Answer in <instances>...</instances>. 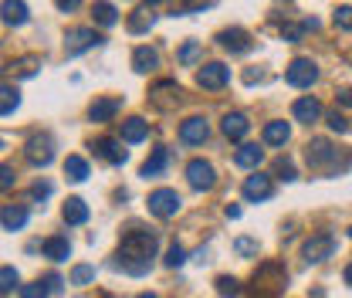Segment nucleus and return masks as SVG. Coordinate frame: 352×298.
<instances>
[{
  "label": "nucleus",
  "instance_id": "nucleus-52",
  "mask_svg": "<svg viewBox=\"0 0 352 298\" xmlns=\"http://www.w3.org/2000/svg\"><path fill=\"white\" fill-rule=\"evenodd\" d=\"M135 298H156V295L153 292H142V295H135Z\"/></svg>",
  "mask_w": 352,
  "mask_h": 298
},
{
  "label": "nucleus",
  "instance_id": "nucleus-2",
  "mask_svg": "<svg viewBox=\"0 0 352 298\" xmlns=\"http://www.w3.org/2000/svg\"><path fill=\"white\" fill-rule=\"evenodd\" d=\"M285 285H288V271H285V264H278V261L258 264V271H254V278H251V292L258 298H274Z\"/></svg>",
  "mask_w": 352,
  "mask_h": 298
},
{
  "label": "nucleus",
  "instance_id": "nucleus-22",
  "mask_svg": "<svg viewBox=\"0 0 352 298\" xmlns=\"http://www.w3.org/2000/svg\"><path fill=\"white\" fill-rule=\"evenodd\" d=\"M264 160V149L261 146H251V142H244L237 153H234V163L241 167V170H258Z\"/></svg>",
  "mask_w": 352,
  "mask_h": 298
},
{
  "label": "nucleus",
  "instance_id": "nucleus-40",
  "mask_svg": "<svg viewBox=\"0 0 352 298\" xmlns=\"http://www.w3.org/2000/svg\"><path fill=\"white\" fill-rule=\"evenodd\" d=\"M207 7V0H176L173 14L176 17H183V14H190V10H204Z\"/></svg>",
  "mask_w": 352,
  "mask_h": 298
},
{
  "label": "nucleus",
  "instance_id": "nucleus-32",
  "mask_svg": "<svg viewBox=\"0 0 352 298\" xmlns=\"http://www.w3.org/2000/svg\"><path fill=\"white\" fill-rule=\"evenodd\" d=\"M21 105V92L14 85H0V116H10Z\"/></svg>",
  "mask_w": 352,
  "mask_h": 298
},
{
  "label": "nucleus",
  "instance_id": "nucleus-33",
  "mask_svg": "<svg viewBox=\"0 0 352 298\" xmlns=\"http://www.w3.org/2000/svg\"><path fill=\"white\" fill-rule=\"evenodd\" d=\"M214 285H217V295L220 298H237L241 292H244V288H241V281H237V278H230V275H220Z\"/></svg>",
  "mask_w": 352,
  "mask_h": 298
},
{
  "label": "nucleus",
  "instance_id": "nucleus-46",
  "mask_svg": "<svg viewBox=\"0 0 352 298\" xmlns=\"http://www.w3.org/2000/svg\"><path fill=\"white\" fill-rule=\"evenodd\" d=\"M336 102H339V105H352V88H339V92H336Z\"/></svg>",
  "mask_w": 352,
  "mask_h": 298
},
{
  "label": "nucleus",
  "instance_id": "nucleus-29",
  "mask_svg": "<svg viewBox=\"0 0 352 298\" xmlns=\"http://www.w3.org/2000/svg\"><path fill=\"white\" fill-rule=\"evenodd\" d=\"M0 224H3L7 231H21V227L28 224V207H3Z\"/></svg>",
  "mask_w": 352,
  "mask_h": 298
},
{
  "label": "nucleus",
  "instance_id": "nucleus-17",
  "mask_svg": "<svg viewBox=\"0 0 352 298\" xmlns=\"http://www.w3.org/2000/svg\"><path fill=\"white\" fill-rule=\"evenodd\" d=\"M220 129H223V136H227V139H234V142H237V139H244V136H248L251 123H248V116H244V112H227V116H223V123H220Z\"/></svg>",
  "mask_w": 352,
  "mask_h": 298
},
{
  "label": "nucleus",
  "instance_id": "nucleus-24",
  "mask_svg": "<svg viewBox=\"0 0 352 298\" xmlns=\"http://www.w3.org/2000/svg\"><path fill=\"white\" fill-rule=\"evenodd\" d=\"M146 136H149V123H146V119L129 116V119L122 123V142H142Z\"/></svg>",
  "mask_w": 352,
  "mask_h": 298
},
{
  "label": "nucleus",
  "instance_id": "nucleus-23",
  "mask_svg": "<svg viewBox=\"0 0 352 298\" xmlns=\"http://www.w3.org/2000/svg\"><path fill=\"white\" fill-rule=\"evenodd\" d=\"M61 217H65V224H85L88 220V204L82 200V197H68L65 200V207H61Z\"/></svg>",
  "mask_w": 352,
  "mask_h": 298
},
{
  "label": "nucleus",
  "instance_id": "nucleus-13",
  "mask_svg": "<svg viewBox=\"0 0 352 298\" xmlns=\"http://www.w3.org/2000/svg\"><path fill=\"white\" fill-rule=\"evenodd\" d=\"M271 190H274V183H271V176H267V173H254V176H248V180H244V200H251V204L267 200V197H271Z\"/></svg>",
  "mask_w": 352,
  "mask_h": 298
},
{
  "label": "nucleus",
  "instance_id": "nucleus-26",
  "mask_svg": "<svg viewBox=\"0 0 352 298\" xmlns=\"http://www.w3.org/2000/svg\"><path fill=\"white\" fill-rule=\"evenodd\" d=\"M288 136H292V126H288V123H281V119L264 126V142H267V146H285V142H288Z\"/></svg>",
  "mask_w": 352,
  "mask_h": 298
},
{
  "label": "nucleus",
  "instance_id": "nucleus-42",
  "mask_svg": "<svg viewBox=\"0 0 352 298\" xmlns=\"http://www.w3.org/2000/svg\"><path fill=\"white\" fill-rule=\"evenodd\" d=\"M234 251H237V255H244V257H254L258 255V241H251V237H237Z\"/></svg>",
  "mask_w": 352,
  "mask_h": 298
},
{
  "label": "nucleus",
  "instance_id": "nucleus-21",
  "mask_svg": "<svg viewBox=\"0 0 352 298\" xmlns=\"http://www.w3.org/2000/svg\"><path fill=\"white\" fill-rule=\"evenodd\" d=\"M153 24H156V14H153V7H135V10L129 14V21H126L129 34H146Z\"/></svg>",
  "mask_w": 352,
  "mask_h": 298
},
{
  "label": "nucleus",
  "instance_id": "nucleus-38",
  "mask_svg": "<svg viewBox=\"0 0 352 298\" xmlns=\"http://www.w3.org/2000/svg\"><path fill=\"white\" fill-rule=\"evenodd\" d=\"M332 24H336L339 31H352V7H339V10L332 14Z\"/></svg>",
  "mask_w": 352,
  "mask_h": 298
},
{
  "label": "nucleus",
  "instance_id": "nucleus-16",
  "mask_svg": "<svg viewBox=\"0 0 352 298\" xmlns=\"http://www.w3.org/2000/svg\"><path fill=\"white\" fill-rule=\"evenodd\" d=\"M292 116H295L298 123L311 126V123H318V119H322V105H318V98L305 95V98H298V102L292 105Z\"/></svg>",
  "mask_w": 352,
  "mask_h": 298
},
{
  "label": "nucleus",
  "instance_id": "nucleus-48",
  "mask_svg": "<svg viewBox=\"0 0 352 298\" xmlns=\"http://www.w3.org/2000/svg\"><path fill=\"white\" fill-rule=\"evenodd\" d=\"M31 193H34V197H47V193H51V183H34V190H31Z\"/></svg>",
  "mask_w": 352,
  "mask_h": 298
},
{
  "label": "nucleus",
  "instance_id": "nucleus-10",
  "mask_svg": "<svg viewBox=\"0 0 352 298\" xmlns=\"http://www.w3.org/2000/svg\"><path fill=\"white\" fill-rule=\"evenodd\" d=\"M98 44H102V38H98L91 28H72V31L65 34V54L75 58V54H82L88 47H98Z\"/></svg>",
  "mask_w": 352,
  "mask_h": 298
},
{
  "label": "nucleus",
  "instance_id": "nucleus-30",
  "mask_svg": "<svg viewBox=\"0 0 352 298\" xmlns=\"http://www.w3.org/2000/svg\"><path fill=\"white\" fill-rule=\"evenodd\" d=\"M91 17H95V24L112 28V24L119 21V10H116L112 3H105V0H102V3H95V7H91Z\"/></svg>",
  "mask_w": 352,
  "mask_h": 298
},
{
  "label": "nucleus",
  "instance_id": "nucleus-43",
  "mask_svg": "<svg viewBox=\"0 0 352 298\" xmlns=\"http://www.w3.org/2000/svg\"><path fill=\"white\" fill-rule=\"evenodd\" d=\"M14 183H17V173H14V167L0 163V193H3V190H10Z\"/></svg>",
  "mask_w": 352,
  "mask_h": 298
},
{
  "label": "nucleus",
  "instance_id": "nucleus-19",
  "mask_svg": "<svg viewBox=\"0 0 352 298\" xmlns=\"http://www.w3.org/2000/svg\"><path fill=\"white\" fill-rule=\"evenodd\" d=\"M119 105H122L119 98H95V102L88 105V119H91V123H109V119L119 112Z\"/></svg>",
  "mask_w": 352,
  "mask_h": 298
},
{
  "label": "nucleus",
  "instance_id": "nucleus-47",
  "mask_svg": "<svg viewBox=\"0 0 352 298\" xmlns=\"http://www.w3.org/2000/svg\"><path fill=\"white\" fill-rule=\"evenodd\" d=\"M78 3H82V0H54V7L65 10V14H68V10H78Z\"/></svg>",
  "mask_w": 352,
  "mask_h": 298
},
{
  "label": "nucleus",
  "instance_id": "nucleus-39",
  "mask_svg": "<svg viewBox=\"0 0 352 298\" xmlns=\"http://www.w3.org/2000/svg\"><path fill=\"white\" fill-rule=\"evenodd\" d=\"M274 173H278V176H281L285 183H292V180L298 176V173H295V163H292V160H285V156H281V160L274 163Z\"/></svg>",
  "mask_w": 352,
  "mask_h": 298
},
{
  "label": "nucleus",
  "instance_id": "nucleus-20",
  "mask_svg": "<svg viewBox=\"0 0 352 298\" xmlns=\"http://www.w3.org/2000/svg\"><path fill=\"white\" fill-rule=\"evenodd\" d=\"M0 17H3V24L21 28V24H28V3L24 0H3L0 3Z\"/></svg>",
  "mask_w": 352,
  "mask_h": 298
},
{
  "label": "nucleus",
  "instance_id": "nucleus-49",
  "mask_svg": "<svg viewBox=\"0 0 352 298\" xmlns=\"http://www.w3.org/2000/svg\"><path fill=\"white\" fill-rule=\"evenodd\" d=\"M223 213H227L230 220H237V217H241V207H234V204H230V207H227V211H223Z\"/></svg>",
  "mask_w": 352,
  "mask_h": 298
},
{
  "label": "nucleus",
  "instance_id": "nucleus-51",
  "mask_svg": "<svg viewBox=\"0 0 352 298\" xmlns=\"http://www.w3.org/2000/svg\"><path fill=\"white\" fill-rule=\"evenodd\" d=\"M156 3H163V0H146V7H156Z\"/></svg>",
  "mask_w": 352,
  "mask_h": 298
},
{
  "label": "nucleus",
  "instance_id": "nucleus-4",
  "mask_svg": "<svg viewBox=\"0 0 352 298\" xmlns=\"http://www.w3.org/2000/svg\"><path fill=\"white\" fill-rule=\"evenodd\" d=\"M336 255V237L332 234H311L305 244H302V257L308 264H322Z\"/></svg>",
  "mask_w": 352,
  "mask_h": 298
},
{
  "label": "nucleus",
  "instance_id": "nucleus-18",
  "mask_svg": "<svg viewBox=\"0 0 352 298\" xmlns=\"http://www.w3.org/2000/svg\"><path fill=\"white\" fill-rule=\"evenodd\" d=\"M132 68H135L139 75L156 72V68H160V51H156V47H135V51H132Z\"/></svg>",
  "mask_w": 352,
  "mask_h": 298
},
{
  "label": "nucleus",
  "instance_id": "nucleus-41",
  "mask_svg": "<svg viewBox=\"0 0 352 298\" xmlns=\"http://www.w3.org/2000/svg\"><path fill=\"white\" fill-rule=\"evenodd\" d=\"M183 261H186V251H183L179 244H170V251H166V257H163V264H166V268H179Z\"/></svg>",
  "mask_w": 352,
  "mask_h": 298
},
{
  "label": "nucleus",
  "instance_id": "nucleus-5",
  "mask_svg": "<svg viewBox=\"0 0 352 298\" xmlns=\"http://www.w3.org/2000/svg\"><path fill=\"white\" fill-rule=\"evenodd\" d=\"M149 102H153L156 109L170 112V109H176V105L183 102V88L176 85L173 78H166V82H156V85L149 88Z\"/></svg>",
  "mask_w": 352,
  "mask_h": 298
},
{
  "label": "nucleus",
  "instance_id": "nucleus-1",
  "mask_svg": "<svg viewBox=\"0 0 352 298\" xmlns=\"http://www.w3.org/2000/svg\"><path fill=\"white\" fill-rule=\"evenodd\" d=\"M153 257H156V234L142 231V227L126 231V237L119 244V255H116V264L122 271H129V275H146Z\"/></svg>",
  "mask_w": 352,
  "mask_h": 298
},
{
  "label": "nucleus",
  "instance_id": "nucleus-12",
  "mask_svg": "<svg viewBox=\"0 0 352 298\" xmlns=\"http://www.w3.org/2000/svg\"><path fill=\"white\" fill-rule=\"evenodd\" d=\"M217 44L230 54H244V51H251V34L244 28H227L217 34Z\"/></svg>",
  "mask_w": 352,
  "mask_h": 298
},
{
  "label": "nucleus",
  "instance_id": "nucleus-11",
  "mask_svg": "<svg viewBox=\"0 0 352 298\" xmlns=\"http://www.w3.org/2000/svg\"><path fill=\"white\" fill-rule=\"evenodd\" d=\"M227 78H230V72H227L220 61H207V65H200V72H197V85L207 88V92L223 88L227 85Z\"/></svg>",
  "mask_w": 352,
  "mask_h": 298
},
{
  "label": "nucleus",
  "instance_id": "nucleus-31",
  "mask_svg": "<svg viewBox=\"0 0 352 298\" xmlns=\"http://www.w3.org/2000/svg\"><path fill=\"white\" fill-rule=\"evenodd\" d=\"M65 176H68L72 183L88 180V163L82 160V156H68V160H65Z\"/></svg>",
  "mask_w": 352,
  "mask_h": 298
},
{
  "label": "nucleus",
  "instance_id": "nucleus-37",
  "mask_svg": "<svg viewBox=\"0 0 352 298\" xmlns=\"http://www.w3.org/2000/svg\"><path fill=\"white\" fill-rule=\"evenodd\" d=\"M95 278V268L91 264H75L72 268V285H88Z\"/></svg>",
  "mask_w": 352,
  "mask_h": 298
},
{
  "label": "nucleus",
  "instance_id": "nucleus-34",
  "mask_svg": "<svg viewBox=\"0 0 352 298\" xmlns=\"http://www.w3.org/2000/svg\"><path fill=\"white\" fill-rule=\"evenodd\" d=\"M17 281H21V275H17V268H10V264H3V268H0V295H7V292H14V288H17Z\"/></svg>",
  "mask_w": 352,
  "mask_h": 298
},
{
  "label": "nucleus",
  "instance_id": "nucleus-54",
  "mask_svg": "<svg viewBox=\"0 0 352 298\" xmlns=\"http://www.w3.org/2000/svg\"><path fill=\"white\" fill-rule=\"evenodd\" d=\"M0 149H3V142H0Z\"/></svg>",
  "mask_w": 352,
  "mask_h": 298
},
{
  "label": "nucleus",
  "instance_id": "nucleus-44",
  "mask_svg": "<svg viewBox=\"0 0 352 298\" xmlns=\"http://www.w3.org/2000/svg\"><path fill=\"white\" fill-rule=\"evenodd\" d=\"M325 119H329V129H332V132H346V129H349V123H346V116H342L339 109H336V112H329Z\"/></svg>",
  "mask_w": 352,
  "mask_h": 298
},
{
  "label": "nucleus",
  "instance_id": "nucleus-7",
  "mask_svg": "<svg viewBox=\"0 0 352 298\" xmlns=\"http://www.w3.org/2000/svg\"><path fill=\"white\" fill-rule=\"evenodd\" d=\"M305 160H308V167L325 170V167H332V163L339 160V149H336L329 139H311L305 146Z\"/></svg>",
  "mask_w": 352,
  "mask_h": 298
},
{
  "label": "nucleus",
  "instance_id": "nucleus-8",
  "mask_svg": "<svg viewBox=\"0 0 352 298\" xmlns=\"http://www.w3.org/2000/svg\"><path fill=\"white\" fill-rule=\"evenodd\" d=\"M24 160L31 167H47L54 160V139L51 136H31L24 146Z\"/></svg>",
  "mask_w": 352,
  "mask_h": 298
},
{
  "label": "nucleus",
  "instance_id": "nucleus-27",
  "mask_svg": "<svg viewBox=\"0 0 352 298\" xmlns=\"http://www.w3.org/2000/svg\"><path fill=\"white\" fill-rule=\"evenodd\" d=\"M44 257H51V261H68V257H72L68 237H47V241H44Z\"/></svg>",
  "mask_w": 352,
  "mask_h": 298
},
{
  "label": "nucleus",
  "instance_id": "nucleus-6",
  "mask_svg": "<svg viewBox=\"0 0 352 298\" xmlns=\"http://www.w3.org/2000/svg\"><path fill=\"white\" fill-rule=\"evenodd\" d=\"M285 78H288V85H295V88H311L318 82V68H315L311 58H295V61L288 65Z\"/></svg>",
  "mask_w": 352,
  "mask_h": 298
},
{
  "label": "nucleus",
  "instance_id": "nucleus-28",
  "mask_svg": "<svg viewBox=\"0 0 352 298\" xmlns=\"http://www.w3.org/2000/svg\"><path fill=\"white\" fill-rule=\"evenodd\" d=\"M166 160H170V153H166V149H153V156L142 163V170L139 173H142L146 180H149V176H160V173L166 170Z\"/></svg>",
  "mask_w": 352,
  "mask_h": 298
},
{
  "label": "nucleus",
  "instance_id": "nucleus-15",
  "mask_svg": "<svg viewBox=\"0 0 352 298\" xmlns=\"http://www.w3.org/2000/svg\"><path fill=\"white\" fill-rule=\"evenodd\" d=\"M95 156H102V160H105V163H112V167L126 163V149H122V142H119V139H112V136L95 139Z\"/></svg>",
  "mask_w": 352,
  "mask_h": 298
},
{
  "label": "nucleus",
  "instance_id": "nucleus-36",
  "mask_svg": "<svg viewBox=\"0 0 352 298\" xmlns=\"http://www.w3.org/2000/svg\"><path fill=\"white\" fill-rule=\"evenodd\" d=\"M176 58H179V65H193V61L200 58V41H186L183 47H179Z\"/></svg>",
  "mask_w": 352,
  "mask_h": 298
},
{
  "label": "nucleus",
  "instance_id": "nucleus-14",
  "mask_svg": "<svg viewBox=\"0 0 352 298\" xmlns=\"http://www.w3.org/2000/svg\"><path fill=\"white\" fill-rule=\"evenodd\" d=\"M207 136H210V126H207V119H200V116H193V119H186V123L179 126V139H183L186 146H200V142H207Z\"/></svg>",
  "mask_w": 352,
  "mask_h": 298
},
{
  "label": "nucleus",
  "instance_id": "nucleus-53",
  "mask_svg": "<svg viewBox=\"0 0 352 298\" xmlns=\"http://www.w3.org/2000/svg\"><path fill=\"white\" fill-rule=\"evenodd\" d=\"M349 237H352V227H349Z\"/></svg>",
  "mask_w": 352,
  "mask_h": 298
},
{
  "label": "nucleus",
  "instance_id": "nucleus-50",
  "mask_svg": "<svg viewBox=\"0 0 352 298\" xmlns=\"http://www.w3.org/2000/svg\"><path fill=\"white\" fill-rule=\"evenodd\" d=\"M346 285L352 288V261H349V268H346Z\"/></svg>",
  "mask_w": 352,
  "mask_h": 298
},
{
  "label": "nucleus",
  "instance_id": "nucleus-25",
  "mask_svg": "<svg viewBox=\"0 0 352 298\" xmlns=\"http://www.w3.org/2000/svg\"><path fill=\"white\" fill-rule=\"evenodd\" d=\"M38 68H41V58H38V54H28V58H17L7 72H10V75H17V78H34V75H38Z\"/></svg>",
  "mask_w": 352,
  "mask_h": 298
},
{
  "label": "nucleus",
  "instance_id": "nucleus-9",
  "mask_svg": "<svg viewBox=\"0 0 352 298\" xmlns=\"http://www.w3.org/2000/svg\"><path fill=\"white\" fill-rule=\"evenodd\" d=\"M186 180H190L193 190H204V193H207V190L217 187V170H214V163H207V160H190Z\"/></svg>",
  "mask_w": 352,
  "mask_h": 298
},
{
  "label": "nucleus",
  "instance_id": "nucleus-35",
  "mask_svg": "<svg viewBox=\"0 0 352 298\" xmlns=\"http://www.w3.org/2000/svg\"><path fill=\"white\" fill-rule=\"evenodd\" d=\"M47 295H51V285L47 281H31V285L21 288V298H47Z\"/></svg>",
  "mask_w": 352,
  "mask_h": 298
},
{
  "label": "nucleus",
  "instance_id": "nucleus-45",
  "mask_svg": "<svg viewBox=\"0 0 352 298\" xmlns=\"http://www.w3.org/2000/svg\"><path fill=\"white\" fill-rule=\"evenodd\" d=\"M302 31H305V28H298V24H285V28H281V38L298 41V38H302Z\"/></svg>",
  "mask_w": 352,
  "mask_h": 298
},
{
  "label": "nucleus",
  "instance_id": "nucleus-3",
  "mask_svg": "<svg viewBox=\"0 0 352 298\" xmlns=\"http://www.w3.org/2000/svg\"><path fill=\"white\" fill-rule=\"evenodd\" d=\"M179 207H183V200H179V193L170 190V187H163V190H153V193H149V213H153V217L170 220V217L179 213Z\"/></svg>",
  "mask_w": 352,
  "mask_h": 298
}]
</instances>
